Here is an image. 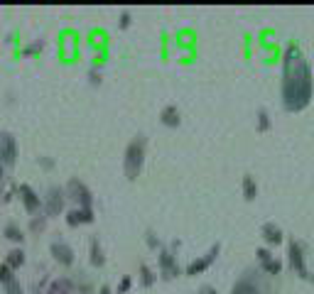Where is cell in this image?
Returning a JSON list of instances; mask_svg holds the SVG:
<instances>
[{
    "mask_svg": "<svg viewBox=\"0 0 314 294\" xmlns=\"http://www.w3.org/2000/svg\"><path fill=\"white\" fill-rule=\"evenodd\" d=\"M305 280H312V282H314V275H312V272H307V277H305Z\"/></svg>",
    "mask_w": 314,
    "mask_h": 294,
    "instance_id": "obj_35",
    "label": "cell"
},
{
    "mask_svg": "<svg viewBox=\"0 0 314 294\" xmlns=\"http://www.w3.org/2000/svg\"><path fill=\"white\" fill-rule=\"evenodd\" d=\"M260 233L265 238V243L268 245H280L283 243V228L278 226V223H273V221H268V223H263V228H260Z\"/></svg>",
    "mask_w": 314,
    "mask_h": 294,
    "instance_id": "obj_14",
    "label": "cell"
},
{
    "mask_svg": "<svg viewBox=\"0 0 314 294\" xmlns=\"http://www.w3.org/2000/svg\"><path fill=\"white\" fill-rule=\"evenodd\" d=\"M157 265H160V272H162V277H177L182 270H179V265H177V255L170 253V250H160V255H157Z\"/></svg>",
    "mask_w": 314,
    "mask_h": 294,
    "instance_id": "obj_10",
    "label": "cell"
},
{
    "mask_svg": "<svg viewBox=\"0 0 314 294\" xmlns=\"http://www.w3.org/2000/svg\"><path fill=\"white\" fill-rule=\"evenodd\" d=\"M66 223H69L71 228L93 223V208H81V206H76V208L66 211Z\"/></svg>",
    "mask_w": 314,
    "mask_h": 294,
    "instance_id": "obj_11",
    "label": "cell"
},
{
    "mask_svg": "<svg viewBox=\"0 0 314 294\" xmlns=\"http://www.w3.org/2000/svg\"><path fill=\"white\" fill-rule=\"evenodd\" d=\"M312 101V69L297 44H287L283 59V106L290 113L302 111Z\"/></svg>",
    "mask_w": 314,
    "mask_h": 294,
    "instance_id": "obj_1",
    "label": "cell"
},
{
    "mask_svg": "<svg viewBox=\"0 0 314 294\" xmlns=\"http://www.w3.org/2000/svg\"><path fill=\"white\" fill-rule=\"evenodd\" d=\"M231 294H260V287H258V280L253 272H246L236 285H233V290Z\"/></svg>",
    "mask_w": 314,
    "mask_h": 294,
    "instance_id": "obj_12",
    "label": "cell"
},
{
    "mask_svg": "<svg viewBox=\"0 0 314 294\" xmlns=\"http://www.w3.org/2000/svg\"><path fill=\"white\" fill-rule=\"evenodd\" d=\"M256 255H258V263H265V260H270V258H273V253H270L268 248H258Z\"/></svg>",
    "mask_w": 314,
    "mask_h": 294,
    "instance_id": "obj_30",
    "label": "cell"
},
{
    "mask_svg": "<svg viewBox=\"0 0 314 294\" xmlns=\"http://www.w3.org/2000/svg\"><path fill=\"white\" fill-rule=\"evenodd\" d=\"M12 272H15V270H12L10 265L2 263V265H0V282H2V285H10V282H15V275H12Z\"/></svg>",
    "mask_w": 314,
    "mask_h": 294,
    "instance_id": "obj_24",
    "label": "cell"
},
{
    "mask_svg": "<svg viewBox=\"0 0 314 294\" xmlns=\"http://www.w3.org/2000/svg\"><path fill=\"white\" fill-rule=\"evenodd\" d=\"M160 123H162L165 128H177V125L182 123V113H179V108H177L174 103H167V106L160 111Z\"/></svg>",
    "mask_w": 314,
    "mask_h": 294,
    "instance_id": "obj_13",
    "label": "cell"
},
{
    "mask_svg": "<svg viewBox=\"0 0 314 294\" xmlns=\"http://www.w3.org/2000/svg\"><path fill=\"white\" fill-rule=\"evenodd\" d=\"M2 235L7 238V240H12V243H20L22 245V240H25V233H22V228L17 226V223H5V228H2Z\"/></svg>",
    "mask_w": 314,
    "mask_h": 294,
    "instance_id": "obj_17",
    "label": "cell"
},
{
    "mask_svg": "<svg viewBox=\"0 0 314 294\" xmlns=\"http://www.w3.org/2000/svg\"><path fill=\"white\" fill-rule=\"evenodd\" d=\"M17 157V143L10 133H0V164L12 167Z\"/></svg>",
    "mask_w": 314,
    "mask_h": 294,
    "instance_id": "obj_7",
    "label": "cell"
},
{
    "mask_svg": "<svg viewBox=\"0 0 314 294\" xmlns=\"http://www.w3.org/2000/svg\"><path fill=\"white\" fill-rule=\"evenodd\" d=\"M64 191H66V196H69V199H74V201L81 206V208H91V204H93V194H91V189L86 186L79 176H71V179L66 181Z\"/></svg>",
    "mask_w": 314,
    "mask_h": 294,
    "instance_id": "obj_3",
    "label": "cell"
},
{
    "mask_svg": "<svg viewBox=\"0 0 314 294\" xmlns=\"http://www.w3.org/2000/svg\"><path fill=\"white\" fill-rule=\"evenodd\" d=\"M130 22H133L130 12H128V10H125V12H120V20H118V27H120V29H128V27H130Z\"/></svg>",
    "mask_w": 314,
    "mask_h": 294,
    "instance_id": "obj_28",
    "label": "cell"
},
{
    "mask_svg": "<svg viewBox=\"0 0 314 294\" xmlns=\"http://www.w3.org/2000/svg\"><path fill=\"white\" fill-rule=\"evenodd\" d=\"M201 294H219V292H216L214 287H204V290H201Z\"/></svg>",
    "mask_w": 314,
    "mask_h": 294,
    "instance_id": "obj_32",
    "label": "cell"
},
{
    "mask_svg": "<svg viewBox=\"0 0 314 294\" xmlns=\"http://www.w3.org/2000/svg\"><path fill=\"white\" fill-rule=\"evenodd\" d=\"M44 49V39H34V42H29V44H25L22 49H20V54L22 57H34V54H39Z\"/></svg>",
    "mask_w": 314,
    "mask_h": 294,
    "instance_id": "obj_22",
    "label": "cell"
},
{
    "mask_svg": "<svg viewBox=\"0 0 314 294\" xmlns=\"http://www.w3.org/2000/svg\"><path fill=\"white\" fill-rule=\"evenodd\" d=\"M37 164H39L42 169H52V167H54V159L47 157V154H42V157H37Z\"/></svg>",
    "mask_w": 314,
    "mask_h": 294,
    "instance_id": "obj_29",
    "label": "cell"
},
{
    "mask_svg": "<svg viewBox=\"0 0 314 294\" xmlns=\"http://www.w3.org/2000/svg\"><path fill=\"white\" fill-rule=\"evenodd\" d=\"M145 149H147V138H145L143 133L140 135H135L128 147H125V157H123V172L125 176L133 181V179H138L140 172H143V164H145Z\"/></svg>",
    "mask_w": 314,
    "mask_h": 294,
    "instance_id": "obj_2",
    "label": "cell"
},
{
    "mask_svg": "<svg viewBox=\"0 0 314 294\" xmlns=\"http://www.w3.org/2000/svg\"><path fill=\"white\" fill-rule=\"evenodd\" d=\"M140 282H143L145 287L155 282V272H152V270H150L145 263H140Z\"/></svg>",
    "mask_w": 314,
    "mask_h": 294,
    "instance_id": "obj_25",
    "label": "cell"
},
{
    "mask_svg": "<svg viewBox=\"0 0 314 294\" xmlns=\"http://www.w3.org/2000/svg\"><path fill=\"white\" fill-rule=\"evenodd\" d=\"M130 285H133V280H130V277L125 275V277H123V280L118 282V292H128V290H130Z\"/></svg>",
    "mask_w": 314,
    "mask_h": 294,
    "instance_id": "obj_31",
    "label": "cell"
},
{
    "mask_svg": "<svg viewBox=\"0 0 314 294\" xmlns=\"http://www.w3.org/2000/svg\"><path fill=\"white\" fill-rule=\"evenodd\" d=\"M256 128H258V133H265V130H270V113L265 111V108H258V113H256Z\"/></svg>",
    "mask_w": 314,
    "mask_h": 294,
    "instance_id": "obj_21",
    "label": "cell"
},
{
    "mask_svg": "<svg viewBox=\"0 0 314 294\" xmlns=\"http://www.w3.org/2000/svg\"><path fill=\"white\" fill-rule=\"evenodd\" d=\"M17 194H20V201H22L27 213H37V211L44 208V199H39V194H37L29 184H20V186H17Z\"/></svg>",
    "mask_w": 314,
    "mask_h": 294,
    "instance_id": "obj_6",
    "label": "cell"
},
{
    "mask_svg": "<svg viewBox=\"0 0 314 294\" xmlns=\"http://www.w3.org/2000/svg\"><path fill=\"white\" fill-rule=\"evenodd\" d=\"M49 253H52V258L57 260L59 265H74V248L66 243V240H52V245H49Z\"/></svg>",
    "mask_w": 314,
    "mask_h": 294,
    "instance_id": "obj_8",
    "label": "cell"
},
{
    "mask_svg": "<svg viewBox=\"0 0 314 294\" xmlns=\"http://www.w3.org/2000/svg\"><path fill=\"white\" fill-rule=\"evenodd\" d=\"M219 250H221V245H219V243H216V245H211V250H209V253H204V255L197 258V260H192V263L187 265V270H184V272H187V275H199V272H204L209 265L219 258Z\"/></svg>",
    "mask_w": 314,
    "mask_h": 294,
    "instance_id": "obj_9",
    "label": "cell"
},
{
    "mask_svg": "<svg viewBox=\"0 0 314 294\" xmlns=\"http://www.w3.org/2000/svg\"><path fill=\"white\" fill-rule=\"evenodd\" d=\"M287 263H290V267L300 275V277H307V265H305V245L300 243V240H290L287 243Z\"/></svg>",
    "mask_w": 314,
    "mask_h": 294,
    "instance_id": "obj_4",
    "label": "cell"
},
{
    "mask_svg": "<svg viewBox=\"0 0 314 294\" xmlns=\"http://www.w3.org/2000/svg\"><path fill=\"white\" fill-rule=\"evenodd\" d=\"M88 263L93 267H103L106 265V253H103V245L98 238H91V245H88Z\"/></svg>",
    "mask_w": 314,
    "mask_h": 294,
    "instance_id": "obj_15",
    "label": "cell"
},
{
    "mask_svg": "<svg viewBox=\"0 0 314 294\" xmlns=\"http://www.w3.org/2000/svg\"><path fill=\"white\" fill-rule=\"evenodd\" d=\"M5 263L10 265L12 270H17V267H22V265H25V250H22V248H12V250L7 253V258H5Z\"/></svg>",
    "mask_w": 314,
    "mask_h": 294,
    "instance_id": "obj_18",
    "label": "cell"
},
{
    "mask_svg": "<svg viewBox=\"0 0 314 294\" xmlns=\"http://www.w3.org/2000/svg\"><path fill=\"white\" fill-rule=\"evenodd\" d=\"M47 218H49V216H47L44 211L34 213V216L29 218V231H32V233H42V231L47 228Z\"/></svg>",
    "mask_w": 314,
    "mask_h": 294,
    "instance_id": "obj_19",
    "label": "cell"
},
{
    "mask_svg": "<svg viewBox=\"0 0 314 294\" xmlns=\"http://www.w3.org/2000/svg\"><path fill=\"white\" fill-rule=\"evenodd\" d=\"M69 290H74V282H71V280H66V277H61V280H57V282H52L49 294H66Z\"/></svg>",
    "mask_w": 314,
    "mask_h": 294,
    "instance_id": "obj_23",
    "label": "cell"
},
{
    "mask_svg": "<svg viewBox=\"0 0 314 294\" xmlns=\"http://www.w3.org/2000/svg\"><path fill=\"white\" fill-rule=\"evenodd\" d=\"M98 294H111V287H101V292Z\"/></svg>",
    "mask_w": 314,
    "mask_h": 294,
    "instance_id": "obj_33",
    "label": "cell"
},
{
    "mask_svg": "<svg viewBox=\"0 0 314 294\" xmlns=\"http://www.w3.org/2000/svg\"><path fill=\"white\" fill-rule=\"evenodd\" d=\"M260 270H263L265 275H280V272H283V260H278V258H270V260L260 263Z\"/></svg>",
    "mask_w": 314,
    "mask_h": 294,
    "instance_id": "obj_20",
    "label": "cell"
},
{
    "mask_svg": "<svg viewBox=\"0 0 314 294\" xmlns=\"http://www.w3.org/2000/svg\"><path fill=\"white\" fill-rule=\"evenodd\" d=\"M101 81H103L101 69H98V66H91V69H88V84H91V86H98Z\"/></svg>",
    "mask_w": 314,
    "mask_h": 294,
    "instance_id": "obj_26",
    "label": "cell"
},
{
    "mask_svg": "<svg viewBox=\"0 0 314 294\" xmlns=\"http://www.w3.org/2000/svg\"><path fill=\"white\" fill-rule=\"evenodd\" d=\"M241 191H243V199L253 201V199L258 196V181H256V176H251V174L243 176V181H241Z\"/></svg>",
    "mask_w": 314,
    "mask_h": 294,
    "instance_id": "obj_16",
    "label": "cell"
},
{
    "mask_svg": "<svg viewBox=\"0 0 314 294\" xmlns=\"http://www.w3.org/2000/svg\"><path fill=\"white\" fill-rule=\"evenodd\" d=\"M2 176H5V164H0V181H2Z\"/></svg>",
    "mask_w": 314,
    "mask_h": 294,
    "instance_id": "obj_34",
    "label": "cell"
},
{
    "mask_svg": "<svg viewBox=\"0 0 314 294\" xmlns=\"http://www.w3.org/2000/svg\"><path fill=\"white\" fill-rule=\"evenodd\" d=\"M64 201H66V191L61 186H49L47 196H44V213L47 216H57L64 211Z\"/></svg>",
    "mask_w": 314,
    "mask_h": 294,
    "instance_id": "obj_5",
    "label": "cell"
},
{
    "mask_svg": "<svg viewBox=\"0 0 314 294\" xmlns=\"http://www.w3.org/2000/svg\"><path fill=\"white\" fill-rule=\"evenodd\" d=\"M145 243H147L150 248H162V243H160V238H157L155 231H147V233H145Z\"/></svg>",
    "mask_w": 314,
    "mask_h": 294,
    "instance_id": "obj_27",
    "label": "cell"
}]
</instances>
